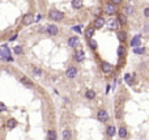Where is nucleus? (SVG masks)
I'll list each match as a JSON object with an SVG mask.
<instances>
[{"label":"nucleus","instance_id":"nucleus-1","mask_svg":"<svg viewBox=\"0 0 149 140\" xmlns=\"http://www.w3.org/2000/svg\"><path fill=\"white\" fill-rule=\"evenodd\" d=\"M48 16H50V18L52 21H61L64 18V13L60 11H56V9H51L50 13H48Z\"/></svg>","mask_w":149,"mask_h":140},{"label":"nucleus","instance_id":"nucleus-2","mask_svg":"<svg viewBox=\"0 0 149 140\" xmlns=\"http://www.w3.org/2000/svg\"><path fill=\"white\" fill-rule=\"evenodd\" d=\"M33 22H34V16L31 13H28L22 17V24H24L25 26H29V25H31Z\"/></svg>","mask_w":149,"mask_h":140},{"label":"nucleus","instance_id":"nucleus-3","mask_svg":"<svg viewBox=\"0 0 149 140\" xmlns=\"http://www.w3.org/2000/svg\"><path fill=\"white\" fill-rule=\"evenodd\" d=\"M97 118H98L99 122H107V119H109V113L106 111V110H99L98 114H97Z\"/></svg>","mask_w":149,"mask_h":140},{"label":"nucleus","instance_id":"nucleus-4","mask_svg":"<svg viewBox=\"0 0 149 140\" xmlns=\"http://www.w3.org/2000/svg\"><path fill=\"white\" fill-rule=\"evenodd\" d=\"M101 70H102L105 73H111V72H112V66H111L110 63H107V62H102Z\"/></svg>","mask_w":149,"mask_h":140},{"label":"nucleus","instance_id":"nucleus-5","mask_svg":"<svg viewBox=\"0 0 149 140\" xmlns=\"http://www.w3.org/2000/svg\"><path fill=\"white\" fill-rule=\"evenodd\" d=\"M105 12H106L107 15H110V16H111V15H115V13H116V7H115L114 4H106V5H105Z\"/></svg>","mask_w":149,"mask_h":140},{"label":"nucleus","instance_id":"nucleus-6","mask_svg":"<svg viewBox=\"0 0 149 140\" xmlns=\"http://www.w3.org/2000/svg\"><path fill=\"white\" fill-rule=\"evenodd\" d=\"M67 77L68 79H73V77H76V75H77V68L76 67H69L67 70Z\"/></svg>","mask_w":149,"mask_h":140},{"label":"nucleus","instance_id":"nucleus-7","mask_svg":"<svg viewBox=\"0 0 149 140\" xmlns=\"http://www.w3.org/2000/svg\"><path fill=\"white\" fill-rule=\"evenodd\" d=\"M1 55L4 58H7L8 60H12V58L9 56V55H11V51H9V48H8L7 45H3V47H1Z\"/></svg>","mask_w":149,"mask_h":140},{"label":"nucleus","instance_id":"nucleus-8","mask_svg":"<svg viewBox=\"0 0 149 140\" xmlns=\"http://www.w3.org/2000/svg\"><path fill=\"white\" fill-rule=\"evenodd\" d=\"M105 25V18L103 17H97L94 21V29H101Z\"/></svg>","mask_w":149,"mask_h":140},{"label":"nucleus","instance_id":"nucleus-9","mask_svg":"<svg viewBox=\"0 0 149 140\" xmlns=\"http://www.w3.org/2000/svg\"><path fill=\"white\" fill-rule=\"evenodd\" d=\"M20 81H21L22 84H24V85H26V86H29V88L33 86V81L29 79V77H26V76H22L21 79H20Z\"/></svg>","mask_w":149,"mask_h":140},{"label":"nucleus","instance_id":"nucleus-10","mask_svg":"<svg viewBox=\"0 0 149 140\" xmlns=\"http://www.w3.org/2000/svg\"><path fill=\"white\" fill-rule=\"evenodd\" d=\"M140 43H141L140 35H135V37L132 38V41H131V46L132 47H137V46H140Z\"/></svg>","mask_w":149,"mask_h":140},{"label":"nucleus","instance_id":"nucleus-11","mask_svg":"<svg viewBox=\"0 0 149 140\" xmlns=\"http://www.w3.org/2000/svg\"><path fill=\"white\" fill-rule=\"evenodd\" d=\"M84 58H85V53H84L82 50H79L76 53V55H74V59H76V62H82Z\"/></svg>","mask_w":149,"mask_h":140},{"label":"nucleus","instance_id":"nucleus-12","mask_svg":"<svg viewBox=\"0 0 149 140\" xmlns=\"http://www.w3.org/2000/svg\"><path fill=\"white\" fill-rule=\"evenodd\" d=\"M79 43V37H71L69 39H68V45H69L71 47H76V45Z\"/></svg>","mask_w":149,"mask_h":140},{"label":"nucleus","instance_id":"nucleus-13","mask_svg":"<svg viewBox=\"0 0 149 140\" xmlns=\"http://www.w3.org/2000/svg\"><path fill=\"white\" fill-rule=\"evenodd\" d=\"M47 33L50 34V35H55V34H58V28L55 26V25H50V26H47Z\"/></svg>","mask_w":149,"mask_h":140},{"label":"nucleus","instance_id":"nucleus-14","mask_svg":"<svg viewBox=\"0 0 149 140\" xmlns=\"http://www.w3.org/2000/svg\"><path fill=\"white\" fill-rule=\"evenodd\" d=\"M63 139L64 140H71L72 139V132H71V130H68V128H66L63 131Z\"/></svg>","mask_w":149,"mask_h":140},{"label":"nucleus","instance_id":"nucleus-15","mask_svg":"<svg viewBox=\"0 0 149 140\" xmlns=\"http://www.w3.org/2000/svg\"><path fill=\"white\" fill-rule=\"evenodd\" d=\"M118 25H119L118 20H110L109 24H107V26L110 29H112V30H115V29H118Z\"/></svg>","mask_w":149,"mask_h":140},{"label":"nucleus","instance_id":"nucleus-16","mask_svg":"<svg viewBox=\"0 0 149 140\" xmlns=\"http://www.w3.org/2000/svg\"><path fill=\"white\" fill-rule=\"evenodd\" d=\"M116 132V128L114 126H109L107 128H106V133H107V136H114Z\"/></svg>","mask_w":149,"mask_h":140},{"label":"nucleus","instance_id":"nucleus-17","mask_svg":"<svg viewBox=\"0 0 149 140\" xmlns=\"http://www.w3.org/2000/svg\"><path fill=\"white\" fill-rule=\"evenodd\" d=\"M94 31H96V29H94V28H88V29H86V31H85V37L90 39V38H92L93 35H94Z\"/></svg>","mask_w":149,"mask_h":140},{"label":"nucleus","instance_id":"nucleus-18","mask_svg":"<svg viewBox=\"0 0 149 140\" xmlns=\"http://www.w3.org/2000/svg\"><path fill=\"white\" fill-rule=\"evenodd\" d=\"M72 7L74 9H80L82 7V0H72Z\"/></svg>","mask_w":149,"mask_h":140},{"label":"nucleus","instance_id":"nucleus-19","mask_svg":"<svg viewBox=\"0 0 149 140\" xmlns=\"http://www.w3.org/2000/svg\"><path fill=\"white\" fill-rule=\"evenodd\" d=\"M16 126H17V120L13 119V118H11V119H9L8 122H7V127H8V128H11V130L15 128Z\"/></svg>","mask_w":149,"mask_h":140},{"label":"nucleus","instance_id":"nucleus-20","mask_svg":"<svg viewBox=\"0 0 149 140\" xmlns=\"http://www.w3.org/2000/svg\"><path fill=\"white\" fill-rule=\"evenodd\" d=\"M85 97H86L88 100H93V98L96 97V92H94V90H92V89L86 90V92H85Z\"/></svg>","mask_w":149,"mask_h":140},{"label":"nucleus","instance_id":"nucleus-21","mask_svg":"<svg viewBox=\"0 0 149 140\" xmlns=\"http://www.w3.org/2000/svg\"><path fill=\"white\" fill-rule=\"evenodd\" d=\"M47 139L48 140H56V132H55V130H50V131L47 132Z\"/></svg>","mask_w":149,"mask_h":140},{"label":"nucleus","instance_id":"nucleus-22","mask_svg":"<svg viewBox=\"0 0 149 140\" xmlns=\"http://www.w3.org/2000/svg\"><path fill=\"white\" fill-rule=\"evenodd\" d=\"M118 39L120 42H124L127 39V33L126 31H118Z\"/></svg>","mask_w":149,"mask_h":140},{"label":"nucleus","instance_id":"nucleus-23","mask_svg":"<svg viewBox=\"0 0 149 140\" xmlns=\"http://www.w3.org/2000/svg\"><path fill=\"white\" fill-rule=\"evenodd\" d=\"M116 20H118V22H119V24H120V25H124L126 22H127V18H126V15H119Z\"/></svg>","mask_w":149,"mask_h":140},{"label":"nucleus","instance_id":"nucleus-24","mask_svg":"<svg viewBox=\"0 0 149 140\" xmlns=\"http://www.w3.org/2000/svg\"><path fill=\"white\" fill-rule=\"evenodd\" d=\"M33 75L35 77H41L42 76V70H41V68H38V67H34L33 68Z\"/></svg>","mask_w":149,"mask_h":140},{"label":"nucleus","instance_id":"nucleus-25","mask_svg":"<svg viewBox=\"0 0 149 140\" xmlns=\"http://www.w3.org/2000/svg\"><path fill=\"white\" fill-rule=\"evenodd\" d=\"M118 55H119V58H124V55H126V48L123 47V46H119V47H118Z\"/></svg>","mask_w":149,"mask_h":140},{"label":"nucleus","instance_id":"nucleus-26","mask_svg":"<svg viewBox=\"0 0 149 140\" xmlns=\"http://www.w3.org/2000/svg\"><path fill=\"white\" fill-rule=\"evenodd\" d=\"M119 136H120V138H126V136H127V130H126L124 127L119 128Z\"/></svg>","mask_w":149,"mask_h":140},{"label":"nucleus","instance_id":"nucleus-27","mask_svg":"<svg viewBox=\"0 0 149 140\" xmlns=\"http://www.w3.org/2000/svg\"><path fill=\"white\" fill-rule=\"evenodd\" d=\"M134 53L135 54H144L145 48L144 47H134Z\"/></svg>","mask_w":149,"mask_h":140},{"label":"nucleus","instance_id":"nucleus-28","mask_svg":"<svg viewBox=\"0 0 149 140\" xmlns=\"http://www.w3.org/2000/svg\"><path fill=\"white\" fill-rule=\"evenodd\" d=\"M13 53H15L16 55H21V54H22V47H21V46H16V47L13 48Z\"/></svg>","mask_w":149,"mask_h":140},{"label":"nucleus","instance_id":"nucleus-29","mask_svg":"<svg viewBox=\"0 0 149 140\" xmlns=\"http://www.w3.org/2000/svg\"><path fill=\"white\" fill-rule=\"evenodd\" d=\"M89 45H90V47H92L93 50H96V48H97V46H98V45H97V41L92 39V38H90V42H89Z\"/></svg>","mask_w":149,"mask_h":140},{"label":"nucleus","instance_id":"nucleus-30","mask_svg":"<svg viewBox=\"0 0 149 140\" xmlns=\"http://www.w3.org/2000/svg\"><path fill=\"white\" fill-rule=\"evenodd\" d=\"M124 80H126V83H128V84H132V76L131 75H124Z\"/></svg>","mask_w":149,"mask_h":140},{"label":"nucleus","instance_id":"nucleus-31","mask_svg":"<svg viewBox=\"0 0 149 140\" xmlns=\"http://www.w3.org/2000/svg\"><path fill=\"white\" fill-rule=\"evenodd\" d=\"M126 12H127V15H132V13H134V7H131V5L127 7V8H126Z\"/></svg>","mask_w":149,"mask_h":140},{"label":"nucleus","instance_id":"nucleus-32","mask_svg":"<svg viewBox=\"0 0 149 140\" xmlns=\"http://www.w3.org/2000/svg\"><path fill=\"white\" fill-rule=\"evenodd\" d=\"M7 110V107H5V105L3 102H0V111H5Z\"/></svg>","mask_w":149,"mask_h":140},{"label":"nucleus","instance_id":"nucleus-33","mask_svg":"<svg viewBox=\"0 0 149 140\" xmlns=\"http://www.w3.org/2000/svg\"><path fill=\"white\" fill-rule=\"evenodd\" d=\"M111 3H112L114 5H116V4H120V3H122V0H111Z\"/></svg>","mask_w":149,"mask_h":140},{"label":"nucleus","instance_id":"nucleus-34","mask_svg":"<svg viewBox=\"0 0 149 140\" xmlns=\"http://www.w3.org/2000/svg\"><path fill=\"white\" fill-rule=\"evenodd\" d=\"M144 16H145V17H149V8H145V11H144Z\"/></svg>","mask_w":149,"mask_h":140},{"label":"nucleus","instance_id":"nucleus-35","mask_svg":"<svg viewBox=\"0 0 149 140\" xmlns=\"http://www.w3.org/2000/svg\"><path fill=\"white\" fill-rule=\"evenodd\" d=\"M73 30H74V31H77V33H80V28H76V26H73Z\"/></svg>","mask_w":149,"mask_h":140},{"label":"nucleus","instance_id":"nucleus-36","mask_svg":"<svg viewBox=\"0 0 149 140\" xmlns=\"http://www.w3.org/2000/svg\"><path fill=\"white\" fill-rule=\"evenodd\" d=\"M16 38H17V35H13V37H11V41H15Z\"/></svg>","mask_w":149,"mask_h":140}]
</instances>
